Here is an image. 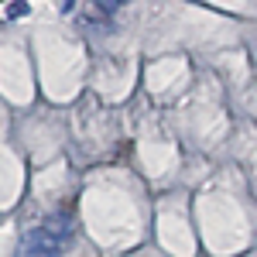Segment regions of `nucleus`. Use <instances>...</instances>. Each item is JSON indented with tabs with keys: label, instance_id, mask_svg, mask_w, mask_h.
<instances>
[{
	"label": "nucleus",
	"instance_id": "1",
	"mask_svg": "<svg viewBox=\"0 0 257 257\" xmlns=\"http://www.w3.org/2000/svg\"><path fill=\"white\" fill-rule=\"evenodd\" d=\"M62 247H65V240H59L55 233H48L45 226L28 230V233L21 237V254L24 257H59Z\"/></svg>",
	"mask_w": 257,
	"mask_h": 257
},
{
	"label": "nucleus",
	"instance_id": "2",
	"mask_svg": "<svg viewBox=\"0 0 257 257\" xmlns=\"http://www.w3.org/2000/svg\"><path fill=\"white\" fill-rule=\"evenodd\" d=\"M45 230H48V233H55L59 240H65V243H69V237H72V219L65 216V213H55V216L45 219Z\"/></svg>",
	"mask_w": 257,
	"mask_h": 257
},
{
	"label": "nucleus",
	"instance_id": "3",
	"mask_svg": "<svg viewBox=\"0 0 257 257\" xmlns=\"http://www.w3.org/2000/svg\"><path fill=\"white\" fill-rule=\"evenodd\" d=\"M28 14V4H11L7 7V18H24Z\"/></svg>",
	"mask_w": 257,
	"mask_h": 257
}]
</instances>
